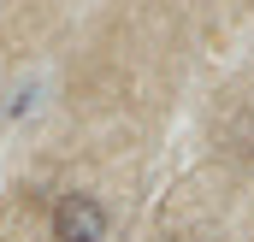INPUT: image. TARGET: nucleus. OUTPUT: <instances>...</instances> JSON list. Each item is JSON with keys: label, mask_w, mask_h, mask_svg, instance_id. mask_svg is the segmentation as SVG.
Returning a JSON list of instances; mask_svg holds the SVG:
<instances>
[{"label": "nucleus", "mask_w": 254, "mask_h": 242, "mask_svg": "<svg viewBox=\"0 0 254 242\" xmlns=\"http://www.w3.org/2000/svg\"><path fill=\"white\" fill-rule=\"evenodd\" d=\"M54 242H107V207L83 189L54 201Z\"/></svg>", "instance_id": "nucleus-1"}]
</instances>
